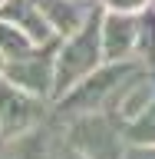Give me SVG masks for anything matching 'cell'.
<instances>
[{"instance_id":"13","label":"cell","mask_w":155,"mask_h":159,"mask_svg":"<svg viewBox=\"0 0 155 159\" xmlns=\"http://www.w3.org/2000/svg\"><path fill=\"white\" fill-rule=\"evenodd\" d=\"M0 3H3V0H0Z\"/></svg>"},{"instance_id":"2","label":"cell","mask_w":155,"mask_h":159,"mask_svg":"<svg viewBox=\"0 0 155 159\" xmlns=\"http://www.w3.org/2000/svg\"><path fill=\"white\" fill-rule=\"evenodd\" d=\"M40 119L37 99L27 89L13 86V83H0V133L7 136H20L23 129H30Z\"/></svg>"},{"instance_id":"9","label":"cell","mask_w":155,"mask_h":159,"mask_svg":"<svg viewBox=\"0 0 155 159\" xmlns=\"http://www.w3.org/2000/svg\"><path fill=\"white\" fill-rule=\"evenodd\" d=\"M109 7L112 10H119V13H122V10H139V7H145L149 0H106Z\"/></svg>"},{"instance_id":"3","label":"cell","mask_w":155,"mask_h":159,"mask_svg":"<svg viewBox=\"0 0 155 159\" xmlns=\"http://www.w3.org/2000/svg\"><path fill=\"white\" fill-rule=\"evenodd\" d=\"M76 146L86 152L83 159H119V139H116V129L109 126L106 119L99 116H86L76 123Z\"/></svg>"},{"instance_id":"8","label":"cell","mask_w":155,"mask_h":159,"mask_svg":"<svg viewBox=\"0 0 155 159\" xmlns=\"http://www.w3.org/2000/svg\"><path fill=\"white\" fill-rule=\"evenodd\" d=\"M136 139H155V109L149 113V119H142V126L136 129Z\"/></svg>"},{"instance_id":"6","label":"cell","mask_w":155,"mask_h":159,"mask_svg":"<svg viewBox=\"0 0 155 159\" xmlns=\"http://www.w3.org/2000/svg\"><path fill=\"white\" fill-rule=\"evenodd\" d=\"M122 76V70H106V73H99V76L86 80V86L76 89L73 96H69V106H96L99 99H102V93H109V89L116 86V80Z\"/></svg>"},{"instance_id":"4","label":"cell","mask_w":155,"mask_h":159,"mask_svg":"<svg viewBox=\"0 0 155 159\" xmlns=\"http://www.w3.org/2000/svg\"><path fill=\"white\" fill-rule=\"evenodd\" d=\"M0 20H10L20 33H27V40H46V20L40 13L33 0H3L0 3Z\"/></svg>"},{"instance_id":"1","label":"cell","mask_w":155,"mask_h":159,"mask_svg":"<svg viewBox=\"0 0 155 159\" xmlns=\"http://www.w3.org/2000/svg\"><path fill=\"white\" fill-rule=\"evenodd\" d=\"M96 37H99V30H96V20H93L79 37H73L63 47V53L56 60V89L73 86L83 73H89L96 66Z\"/></svg>"},{"instance_id":"10","label":"cell","mask_w":155,"mask_h":159,"mask_svg":"<svg viewBox=\"0 0 155 159\" xmlns=\"http://www.w3.org/2000/svg\"><path fill=\"white\" fill-rule=\"evenodd\" d=\"M129 159H155V149H145V152H129Z\"/></svg>"},{"instance_id":"11","label":"cell","mask_w":155,"mask_h":159,"mask_svg":"<svg viewBox=\"0 0 155 159\" xmlns=\"http://www.w3.org/2000/svg\"><path fill=\"white\" fill-rule=\"evenodd\" d=\"M69 159H79V156H69Z\"/></svg>"},{"instance_id":"5","label":"cell","mask_w":155,"mask_h":159,"mask_svg":"<svg viewBox=\"0 0 155 159\" xmlns=\"http://www.w3.org/2000/svg\"><path fill=\"white\" fill-rule=\"evenodd\" d=\"M132 40H136V23L126 17H109L106 20V30H102V50H106V57L119 60L126 57L129 50H132Z\"/></svg>"},{"instance_id":"12","label":"cell","mask_w":155,"mask_h":159,"mask_svg":"<svg viewBox=\"0 0 155 159\" xmlns=\"http://www.w3.org/2000/svg\"><path fill=\"white\" fill-rule=\"evenodd\" d=\"M0 70H3V63H0Z\"/></svg>"},{"instance_id":"7","label":"cell","mask_w":155,"mask_h":159,"mask_svg":"<svg viewBox=\"0 0 155 159\" xmlns=\"http://www.w3.org/2000/svg\"><path fill=\"white\" fill-rule=\"evenodd\" d=\"M0 50H3V53H10L13 60H23V57H27V50H30V40L23 37L17 27L10 30L7 20H0Z\"/></svg>"}]
</instances>
